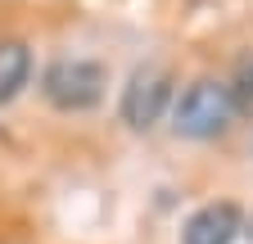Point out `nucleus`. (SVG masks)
<instances>
[{
    "label": "nucleus",
    "mask_w": 253,
    "mask_h": 244,
    "mask_svg": "<svg viewBox=\"0 0 253 244\" xmlns=\"http://www.w3.org/2000/svg\"><path fill=\"white\" fill-rule=\"evenodd\" d=\"M27 81H32V50L23 41H0V104L18 100Z\"/></svg>",
    "instance_id": "39448f33"
},
{
    "label": "nucleus",
    "mask_w": 253,
    "mask_h": 244,
    "mask_svg": "<svg viewBox=\"0 0 253 244\" xmlns=\"http://www.w3.org/2000/svg\"><path fill=\"white\" fill-rule=\"evenodd\" d=\"M41 95L59 113H86L109 95V68L86 54H59L41 73Z\"/></svg>",
    "instance_id": "f03ea898"
},
{
    "label": "nucleus",
    "mask_w": 253,
    "mask_h": 244,
    "mask_svg": "<svg viewBox=\"0 0 253 244\" xmlns=\"http://www.w3.org/2000/svg\"><path fill=\"white\" fill-rule=\"evenodd\" d=\"M244 95L253 100V59H249V64H244Z\"/></svg>",
    "instance_id": "423d86ee"
},
{
    "label": "nucleus",
    "mask_w": 253,
    "mask_h": 244,
    "mask_svg": "<svg viewBox=\"0 0 253 244\" xmlns=\"http://www.w3.org/2000/svg\"><path fill=\"white\" fill-rule=\"evenodd\" d=\"M176 100V77L168 64H140L122 86V100H118V118L126 122L131 131H154L158 122L172 113Z\"/></svg>",
    "instance_id": "7ed1b4c3"
},
{
    "label": "nucleus",
    "mask_w": 253,
    "mask_h": 244,
    "mask_svg": "<svg viewBox=\"0 0 253 244\" xmlns=\"http://www.w3.org/2000/svg\"><path fill=\"white\" fill-rule=\"evenodd\" d=\"M240 231H244V208L231 199H217V203H204L185 217L181 244H235Z\"/></svg>",
    "instance_id": "20e7f679"
},
{
    "label": "nucleus",
    "mask_w": 253,
    "mask_h": 244,
    "mask_svg": "<svg viewBox=\"0 0 253 244\" xmlns=\"http://www.w3.org/2000/svg\"><path fill=\"white\" fill-rule=\"evenodd\" d=\"M235 113H240V95H235L231 81L195 77L172 100V131L185 140H217V136L231 131Z\"/></svg>",
    "instance_id": "f257e3e1"
}]
</instances>
